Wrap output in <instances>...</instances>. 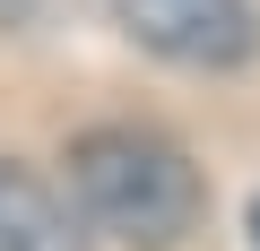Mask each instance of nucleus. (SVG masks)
Wrapping results in <instances>:
<instances>
[{
  "mask_svg": "<svg viewBox=\"0 0 260 251\" xmlns=\"http://www.w3.org/2000/svg\"><path fill=\"white\" fill-rule=\"evenodd\" d=\"M70 199H78V225H95L130 251H182L208 217L200 165L148 121L78 130L70 139Z\"/></svg>",
  "mask_w": 260,
  "mask_h": 251,
  "instance_id": "f257e3e1",
  "label": "nucleus"
},
{
  "mask_svg": "<svg viewBox=\"0 0 260 251\" xmlns=\"http://www.w3.org/2000/svg\"><path fill=\"white\" fill-rule=\"evenodd\" d=\"M251 251H260V199H251Z\"/></svg>",
  "mask_w": 260,
  "mask_h": 251,
  "instance_id": "20e7f679",
  "label": "nucleus"
},
{
  "mask_svg": "<svg viewBox=\"0 0 260 251\" xmlns=\"http://www.w3.org/2000/svg\"><path fill=\"white\" fill-rule=\"evenodd\" d=\"M130 44H148L174 69H243L260 52V9L251 0H104Z\"/></svg>",
  "mask_w": 260,
  "mask_h": 251,
  "instance_id": "f03ea898",
  "label": "nucleus"
},
{
  "mask_svg": "<svg viewBox=\"0 0 260 251\" xmlns=\"http://www.w3.org/2000/svg\"><path fill=\"white\" fill-rule=\"evenodd\" d=\"M0 251H87L78 208L35 165H0Z\"/></svg>",
  "mask_w": 260,
  "mask_h": 251,
  "instance_id": "7ed1b4c3",
  "label": "nucleus"
}]
</instances>
